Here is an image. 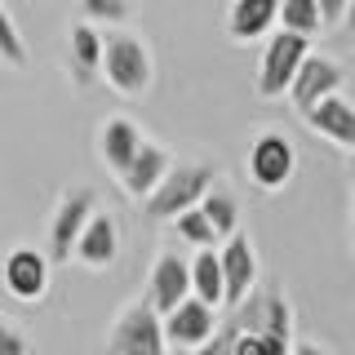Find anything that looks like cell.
<instances>
[{
    "label": "cell",
    "mask_w": 355,
    "mask_h": 355,
    "mask_svg": "<svg viewBox=\"0 0 355 355\" xmlns=\"http://www.w3.org/2000/svg\"><path fill=\"white\" fill-rule=\"evenodd\" d=\"M98 76L116 89L120 98H142L151 89V49L129 31H111L103 36V62H98Z\"/></svg>",
    "instance_id": "6da1fadb"
},
{
    "label": "cell",
    "mask_w": 355,
    "mask_h": 355,
    "mask_svg": "<svg viewBox=\"0 0 355 355\" xmlns=\"http://www.w3.org/2000/svg\"><path fill=\"white\" fill-rule=\"evenodd\" d=\"M214 182H218V169L205 164V160L169 164V173L155 182V191L142 200V209H147V218H155V222H169V218L182 214V209L200 205V196H205Z\"/></svg>",
    "instance_id": "7a4b0ae2"
},
{
    "label": "cell",
    "mask_w": 355,
    "mask_h": 355,
    "mask_svg": "<svg viewBox=\"0 0 355 355\" xmlns=\"http://www.w3.org/2000/svg\"><path fill=\"white\" fill-rule=\"evenodd\" d=\"M311 53V36H297V31H271L266 36V49L258 58V98H284L288 94V80H293V71L302 67V58Z\"/></svg>",
    "instance_id": "3957f363"
},
{
    "label": "cell",
    "mask_w": 355,
    "mask_h": 355,
    "mask_svg": "<svg viewBox=\"0 0 355 355\" xmlns=\"http://www.w3.org/2000/svg\"><path fill=\"white\" fill-rule=\"evenodd\" d=\"M107 351L111 355H173L169 342H164L160 315L151 311L147 297H142V302H129L116 315V324L107 333Z\"/></svg>",
    "instance_id": "277c9868"
},
{
    "label": "cell",
    "mask_w": 355,
    "mask_h": 355,
    "mask_svg": "<svg viewBox=\"0 0 355 355\" xmlns=\"http://www.w3.org/2000/svg\"><path fill=\"white\" fill-rule=\"evenodd\" d=\"M244 164H249V182L258 187V191H284L293 169H297V151L280 129H266L249 142Z\"/></svg>",
    "instance_id": "5b68a950"
},
{
    "label": "cell",
    "mask_w": 355,
    "mask_h": 355,
    "mask_svg": "<svg viewBox=\"0 0 355 355\" xmlns=\"http://www.w3.org/2000/svg\"><path fill=\"white\" fill-rule=\"evenodd\" d=\"M218 262H222V306L236 311L244 297L258 288V249H253V240L236 227L222 240Z\"/></svg>",
    "instance_id": "8992f818"
},
{
    "label": "cell",
    "mask_w": 355,
    "mask_h": 355,
    "mask_svg": "<svg viewBox=\"0 0 355 355\" xmlns=\"http://www.w3.org/2000/svg\"><path fill=\"white\" fill-rule=\"evenodd\" d=\"M342 85H347V71H342L338 58H329V53H306L302 67L293 71V80H288V103H293V111L302 116V111H311L320 98L342 94Z\"/></svg>",
    "instance_id": "52a82bcc"
},
{
    "label": "cell",
    "mask_w": 355,
    "mask_h": 355,
    "mask_svg": "<svg viewBox=\"0 0 355 355\" xmlns=\"http://www.w3.org/2000/svg\"><path fill=\"white\" fill-rule=\"evenodd\" d=\"M94 209H98V196L89 191V187H71V191H62L58 209H53V218H49V258L53 262H71L76 236L85 231V222H89Z\"/></svg>",
    "instance_id": "ba28073f"
},
{
    "label": "cell",
    "mask_w": 355,
    "mask_h": 355,
    "mask_svg": "<svg viewBox=\"0 0 355 355\" xmlns=\"http://www.w3.org/2000/svg\"><path fill=\"white\" fill-rule=\"evenodd\" d=\"M160 329H164L169 351H196L218 333V311L200 302V297H182L169 315H160Z\"/></svg>",
    "instance_id": "9c48e42d"
},
{
    "label": "cell",
    "mask_w": 355,
    "mask_h": 355,
    "mask_svg": "<svg viewBox=\"0 0 355 355\" xmlns=\"http://www.w3.org/2000/svg\"><path fill=\"white\" fill-rule=\"evenodd\" d=\"M191 297V266H187L178 253H160L151 262V275H147V302L155 315H169V311Z\"/></svg>",
    "instance_id": "30bf717a"
},
{
    "label": "cell",
    "mask_w": 355,
    "mask_h": 355,
    "mask_svg": "<svg viewBox=\"0 0 355 355\" xmlns=\"http://www.w3.org/2000/svg\"><path fill=\"white\" fill-rule=\"evenodd\" d=\"M116 253H120V227H116V218L111 214H89L85 222V231L76 236V249H71V258L89 266V271H107L111 262H116Z\"/></svg>",
    "instance_id": "8fae6325"
},
{
    "label": "cell",
    "mask_w": 355,
    "mask_h": 355,
    "mask_svg": "<svg viewBox=\"0 0 355 355\" xmlns=\"http://www.w3.org/2000/svg\"><path fill=\"white\" fill-rule=\"evenodd\" d=\"M302 120H306V129L320 133L324 142H333V147H342V151H355V103H347L342 94L320 98L311 111H302Z\"/></svg>",
    "instance_id": "7c38bea8"
},
{
    "label": "cell",
    "mask_w": 355,
    "mask_h": 355,
    "mask_svg": "<svg viewBox=\"0 0 355 355\" xmlns=\"http://www.w3.org/2000/svg\"><path fill=\"white\" fill-rule=\"evenodd\" d=\"M5 288L18 302H40L49 288V258L40 249H14L5 258Z\"/></svg>",
    "instance_id": "4fadbf2b"
},
{
    "label": "cell",
    "mask_w": 355,
    "mask_h": 355,
    "mask_svg": "<svg viewBox=\"0 0 355 355\" xmlns=\"http://www.w3.org/2000/svg\"><path fill=\"white\" fill-rule=\"evenodd\" d=\"M169 164H173V155H169V151L142 138V147L133 151V160L125 164V173H120V187H125V196L147 200V196L155 191V182L169 173Z\"/></svg>",
    "instance_id": "5bb4252c"
},
{
    "label": "cell",
    "mask_w": 355,
    "mask_h": 355,
    "mask_svg": "<svg viewBox=\"0 0 355 355\" xmlns=\"http://www.w3.org/2000/svg\"><path fill=\"white\" fill-rule=\"evenodd\" d=\"M275 14H280V0H231L227 9V36L236 44L262 40L275 31Z\"/></svg>",
    "instance_id": "9a60e30c"
},
{
    "label": "cell",
    "mask_w": 355,
    "mask_h": 355,
    "mask_svg": "<svg viewBox=\"0 0 355 355\" xmlns=\"http://www.w3.org/2000/svg\"><path fill=\"white\" fill-rule=\"evenodd\" d=\"M142 147V129L133 125L129 116H111L103 120V129H98V155H103V164L111 173H125V164L133 160V151Z\"/></svg>",
    "instance_id": "2e32d148"
},
{
    "label": "cell",
    "mask_w": 355,
    "mask_h": 355,
    "mask_svg": "<svg viewBox=\"0 0 355 355\" xmlns=\"http://www.w3.org/2000/svg\"><path fill=\"white\" fill-rule=\"evenodd\" d=\"M67 62H71L76 85H89L98 76V62H103V36H98L94 22H76L71 36H67Z\"/></svg>",
    "instance_id": "e0dca14e"
},
{
    "label": "cell",
    "mask_w": 355,
    "mask_h": 355,
    "mask_svg": "<svg viewBox=\"0 0 355 355\" xmlns=\"http://www.w3.org/2000/svg\"><path fill=\"white\" fill-rule=\"evenodd\" d=\"M191 297H200V302L209 306H222V262H218V249H200L191 262Z\"/></svg>",
    "instance_id": "ac0fdd59"
},
{
    "label": "cell",
    "mask_w": 355,
    "mask_h": 355,
    "mask_svg": "<svg viewBox=\"0 0 355 355\" xmlns=\"http://www.w3.org/2000/svg\"><path fill=\"white\" fill-rule=\"evenodd\" d=\"M200 214L209 218V227L218 231V244L231 236V231H236V222H240V205H236V196L227 191V187H209L205 196H200Z\"/></svg>",
    "instance_id": "d6986e66"
},
{
    "label": "cell",
    "mask_w": 355,
    "mask_h": 355,
    "mask_svg": "<svg viewBox=\"0 0 355 355\" xmlns=\"http://www.w3.org/2000/svg\"><path fill=\"white\" fill-rule=\"evenodd\" d=\"M275 27L297 31V36H320V31H324V22H320V5H315V0H280Z\"/></svg>",
    "instance_id": "ffe728a7"
},
{
    "label": "cell",
    "mask_w": 355,
    "mask_h": 355,
    "mask_svg": "<svg viewBox=\"0 0 355 355\" xmlns=\"http://www.w3.org/2000/svg\"><path fill=\"white\" fill-rule=\"evenodd\" d=\"M173 227H178V236H182L191 249H218V231L209 227V218L200 214V205H191V209H182L178 218H169Z\"/></svg>",
    "instance_id": "44dd1931"
},
{
    "label": "cell",
    "mask_w": 355,
    "mask_h": 355,
    "mask_svg": "<svg viewBox=\"0 0 355 355\" xmlns=\"http://www.w3.org/2000/svg\"><path fill=\"white\" fill-rule=\"evenodd\" d=\"M0 62L14 67V71H22V67H27V40H22L18 22L9 18L5 0H0Z\"/></svg>",
    "instance_id": "7402d4cb"
},
{
    "label": "cell",
    "mask_w": 355,
    "mask_h": 355,
    "mask_svg": "<svg viewBox=\"0 0 355 355\" xmlns=\"http://www.w3.org/2000/svg\"><path fill=\"white\" fill-rule=\"evenodd\" d=\"M133 0H80L85 22H125Z\"/></svg>",
    "instance_id": "603a6c76"
},
{
    "label": "cell",
    "mask_w": 355,
    "mask_h": 355,
    "mask_svg": "<svg viewBox=\"0 0 355 355\" xmlns=\"http://www.w3.org/2000/svg\"><path fill=\"white\" fill-rule=\"evenodd\" d=\"M315 5H320V22H324V31L347 27V9H351V0H315Z\"/></svg>",
    "instance_id": "cb8c5ba5"
},
{
    "label": "cell",
    "mask_w": 355,
    "mask_h": 355,
    "mask_svg": "<svg viewBox=\"0 0 355 355\" xmlns=\"http://www.w3.org/2000/svg\"><path fill=\"white\" fill-rule=\"evenodd\" d=\"M0 355H27V338L0 320Z\"/></svg>",
    "instance_id": "d4e9b609"
},
{
    "label": "cell",
    "mask_w": 355,
    "mask_h": 355,
    "mask_svg": "<svg viewBox=\"0 0 355 355\" xmlns=\"http://www.w3.org/2000/svg\"><path fill=\"white\" fill-rule=\"evenodd\" d=\"M288 347H293V338H284V333H271V329H262V351H258V355H288Z\"/></svg>",
    "instance_id": "484cf974"
},
{
    "label": "cell",
    "mask_w": 355,
    "mask_h": 355,
    "mask_svg": "<svg viewBox=\"0 0 355 355\" xmlns=\"http://www.w3.org/2000/svg\"><path fill=\"white\" fill-rule=\"evenodd\" d=\"M288 355H333L324 342H311V338H302V342H293V347H288Z\"/></svg>",
    "instance_id": "4316f807"
},
{
    "label": "cell",
    "mask_w": 355,
    "mask_h": 355,
    "mask_svg": "<svg viewBox=\"0 0 355 355\" xmlns=\"http://www.w3.org/2000/svg\"><path fill=\"white\" fill-rule=\"evenodd\" d=\"M347 27H355V0H351V9H347Z\"/></svg>",
    "instance_id": "83f0119b"
},
{
    "label": "cell",
    "mask_w": 355,
    "mask_h": 355,
    "mask_svg": "<svg viewBox=\"0 0 355 355\" xmlns=\"http://www.w3.org/2000/svg\"><path fill=\"white\" fill-rule=\"evenodd\" d=\"M351 227H355V187H351Z\"/></svg>",
    "instance_id": "f1b7e54d"
},
{
    "label": "cell",
    "mask_w": 355,
    "mask_h": 355,
    "mask_svg": "<svg viewBox=\"0 0 355 355\" xmlns=\"http://www.w3.org/2000/svg\"><path fill=\"white\" fill-rule=\"evenodd\" d=\"M351 173H355V151H351Z\"/></svg>",
    "instance_id": "f546056e"
}]
</instances>
